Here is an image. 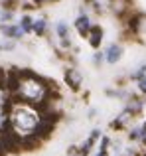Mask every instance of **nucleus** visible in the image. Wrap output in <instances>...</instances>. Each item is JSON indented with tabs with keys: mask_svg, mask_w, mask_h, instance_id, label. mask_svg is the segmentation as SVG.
Masks as SVG:
<instances>
[{
	"mask_svg": "<svg viewBox=\"0 0 146 156\" xmlns=\"http://www.w3.org/2000/svg\"><path fill=\"white\" fill-rule=\"evenodd\" d=\"M43 115L40 113L32 103H12L10 111H8V122H10V129L14 133V136L18 138H28L38 134L40 126L43 122Z\"/></svg>",
	"mask_w": 146,
	"mask_h": 156,
	"instance_id": "f257e3e1",
	"label": "nucleus"
},
{
	"mask_svg": "<svg viewBox=\"0 0 146 156\" xmlns=\"http://www.w3.org/2000/svg\"><path fill=\"white\" fill-rule=\"evenodd\" d=\"M10 89L20 101L32 105H42L47 99V93H50L47 83L34 73H14Z\"/></svg>",
	"mask_w": 146,
	"mask_h": 156,
	"instance_id": "f03ea898",
	"label": "nucleus"
},
{
	"mask_svg": "<svg viewBox=\"0 0 146 156\" xmlns=\"http://www.w3.org/2000/svg\"><path fill=\"white\" fill-rule=\"evenodd\" d=\"M65 81H67V85H69L71 89H79L81 87V83H83V75H81V71L79 69H75V67H69L65 71Z\"/></svg>",
	"mask_w": 146,
	"mask_h": 156,
	"instance_id": "7ed1b4c3",
	"label": "nucleus"
},
{
	"mask_svg": "<svg viewBox=\"0 0 146 156\" xmlns=\"http://www.w3.org/2000/svg\"><path fill=\"white\" fill-rule=\"evenodd\" d=\"M130 30L134 32L136 36H146V16L140 14V16H134L130 20Z\"/></svg>",
	"mask_w": 146,
	"mask_h": 156,
	"instance_id": "20e7f679",
	"label": "nucleus"
},
{
	"mask_svg": "<svg viewBox=\"0 0 146 156\" xmlns=\"http://www.w3.org/2000/svg\"><path fill=\"white\" fill-rule=\"evenodd\" d=\"M75 28H77V32H79L81 36H89V32H91V28H93V24H91V20L87 18V16H79V18L75 20Z\"/></svg>",
	"mask_w": 146,
	"mask_h": 156,
	"instance_id": "39448f33",
	"label": "nucleus"
},
{
	"mask_svg": "<svg viewBox=\"0 0 146 156\" xmlns=\"http://www.w3.org/2000/svg\"><path fill=\"white\" fill-rule=\"evenodd\" d=\"M105 57H107L109 63H116V61L123 57V48H120L119 44H113V46H109V50L105 51Z\"/></svg>",
	"mask_w": 146,
	"mask_h": 156,
	"instance_id": "423d86ee",
	"label": "nucleus"
},
{
	"mask_svg": "<svg viewBox=\"0 0 146 156\" xmlns=\"http://www.w3.org/2000/svg\"><path fill=\"white\" fill-rule=\"evenodd\" d=\"M101 42H103V30L99 26H93L89 32V44H91V48H99Z\"/></svg>",
	"mask_w": 146,
	"mask_h": 156,
	"instance_id": "0eeeda50",
	"label": "nucleus"
},
{
	"mask_svg": "<svg viewBox=\"0 0 146 156\" xmlns=\"http://www.w3.org/2000/svg\"><path fill=\"white\" fill-rule=\"evenodd\" d=\"M128 8H130V0H111V10L119 16L128 12Z\"/></svg>",
	"mask_w": 146,
	"mask_h": 156,
	"instance_id": "6e6552de",
	"label": "nucleus"
},
{
	"mask_svg": "<svg viewBox=\"0 0 146 156\" xmlns=\"http://www.w3.org/2000/svg\"><path fill=\"white\" fill-rule=\"evenodd\" d=\"M0 30H2V34H6L8 38H22L24 30L22 28H16V26H0Z\"/></svg>",
	"mask_w": 146,
	"mask_h": 156,
	"instance_id": "1a4fd4ad",
	"label": "nucleus"
},
{
	"mask_svg": "<svg viewBox=\"0 0 146 156\" xmlns=\"http://www.w3.org/2000/svg\"><path fill=\"white\" fill-rule=\"evenodd\" d=\"M57 34H59V38H61L63 46H69V28H67L63 22L57 24Z\"/></svg>",
	"mask_w": 146,
	"mask_h": 156,
	"instance_id": "9d476101",
	"label": "nucleus"
},
{
	"mask_svg": "<svg viewBox=\"0 0 146 156\" xmlns=\"http://www.w3.org/2000/svg\"><path fill=\"white\" fill-rule=\"evenodd\" d=\"M144 134H146V122H142L138 129H132V130H130V138H132V140H136V138H142Z\"/></svg>",
	"mask_w": 146,
	"mask_h": 156,
	"instance_id": "9b49d317",
	"label": "nucleus"
},
{
	"mask_svg": "<svg viewBox=\"0 0 146 156\" xmlns=\"http://www.w3.org/2000/svg\"><path fill=\"white\" fill-rule=\"evenodd\" d=\"M46 28H47V22L42 18V20H36V22H34V28H32V30H34L38 36H42L43 32H46Z\"/></svg>",
	"mask_w": 146,
	"mask_h": 156,
	"instance_id": "f8f14e48",
	"label": "nucleus"
},
{
	"mask_svg": "<svg viewBox=\"0 0 146 156\" xmlns=\"http://www.w3.org/2000/svg\"><path fill=\"white\" fill-rule=\"evenodd\" d=\"M32 22H34V20H32L30 16H24V18H22V30L24 32H30L32 28H34V24H32Z\"/></svg>",
	"mask_w": 146,
	"mask_h": 156,
	"instance_id": "ddd939ff",
	"label": "nucleus"
},
{
	"mask_svg": "<svg viewBox=\"0 0 146 156\" xmlns=\"http://www.w3.org/2000/svg\"><path fill=\"white\" fill-rule=\"evenodd\" d=\"M8 121V115H6V111H4V107L0 105V129H2V125Z\"/></svg>",
	"mask_w": 146,
	"mask_h": 156,
	"instance_id": "4468645a",
	"label": "nucleus"
},
{
	"mask_svg": "<svg viewBox=\"0 0 146 156\" xmlns=\"http://www.w3.org/2000/svg\"><path fill=\"white\" fill-rule=\"evenodd\" d=\"M138 87H140V91H142V93H146V77H144V75L140 77V81H138Z\"/></svg>",
	"mask_w": 146,
	"mask_h": 156,
	"instance_id": "2eb2a0df",
	"label": "nucleus"
},
{
	"mask_svg": "<svg viewBox=\"0 0 146 156\" xmlns=\"http://www.w3.org/2000/svg\"><path fill=\"white\" fill-rule=\"evenodd\" d=\"M101 59H103V53H97L95 55V63H101Z\"/></svg>",
	"mask_w": 146,
	"mask_h": 156,
	"instance_id": "dca6fc26",
	"label": "nucleus"
},
{
	"mask_svg": "<svg viewBox=\"0 0 146 156\" xmlns=\"http://www.w3.org/2000/svg\"><path fill=\"white\" fill-rule=\"evenodd\" d=\"M97 156H107V150H99V154Z\"/></svg>",
	"mask_w": 146,
	"mask_h": 156,
	"instance_id": "f3484780",
	"label": "nucleus"
},
{
	"mask_svg": "<svg viewBox=\"0 0 146 156\" xmlns=\"http://www.w3.org/2000/svg\"><path fill=\"white\" fill-rule=\"evenodd\" d=\"M38 2H54V0H38Z\"/></svg>",
	"mask_w": 146,
	"mask_h": 156,
	"instance_id": "a211bd4d",
	"label": "nucleus"
},
{
	"mask_svg": "<svg viewBox=\"0 0 146 156\" xmlns=\"http://www.w3.org/2000/svg\"><path fill=\"white\" fill-rule=\"evenodd\" d=\"M2 142H4V140H2V134H0V146H2Z\"/></svg>",
	"mask_w": 146,
	"mask_h": 156,
	"instance_id": "6ab92c4d",
	"label": "nucleus"
}]
</instances>
